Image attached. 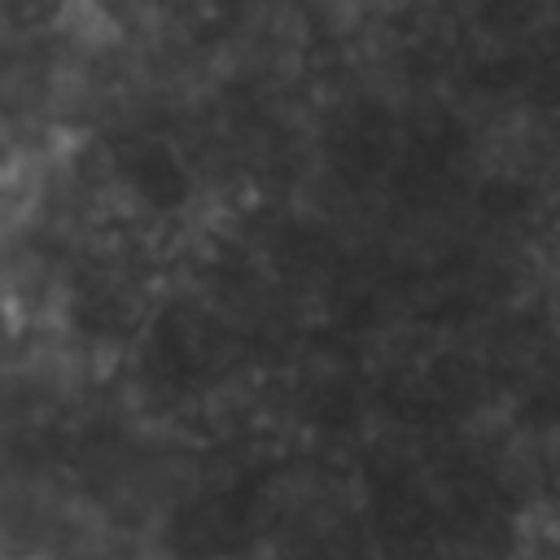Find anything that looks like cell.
Masks as SVG:
<instances>
[{
    "instance_id": "6da1fadb",
    "label": "cell",
    "mask_w": 560,
    "mask_h": 560,
    "mask_svg": "<svg viewBox=\"0 0 560 560\" xmlns=\"http://www.w3.org/2000/svg\"><path fill=\"white\" fill-rule=\"evenodd\" d=\"M109 197L122 210L131 228H179L197 210L201 179L192 158L184 153L179 140L171 136H131L114 158H109Z\"/></svg>"
}]
</instances>
